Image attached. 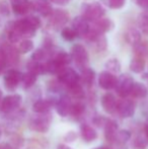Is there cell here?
<instances>
[{
    "label": "cell",
    "mask_w": 148,
    "mask_h": 149,
    "mask_svg": "<svg viewBox=\"0 0 148 149\" xmlns=\"http://www.w3.org/2000/svg\"><path fill=\"white\" fill-rule=\"evenodd\" d=\"M48 52L44 49H38L36 52H34V54L32 55V60L36 61V62L42 63V61H44L47 57Z\"/></svg>",
    "instance_id": "34"
},
{
    "label": "cell",
    "mask_w": 148,
    "mask_h": 149,
    "mask_svg": "<svg viewBox=\"0 0 148 149\" xmlns=\"http://www.w3.org/2000/svg\"><path fill=\"white\" fill-rule=\"evenodd\" d=\"M71 58L74 60L75 64L81 70L87 68V64L89 61V56L86 49L82 45H74L71 50Z\"/></svg>",
    "instance_id": "4"
},
{
    "label": "cell",
    "mask_w": 148,
    "mask_h": 149,
    "mask_svg": "<svg viewBox=\"0 0 148 149\" xmlns=\"http://www.w3.org/2000/svg\"><path fill=\"white\" fill-rule=\"evenodd\" d=\"M84 112H85V106L82 102H75V104H72L70 115H72L74 118H79V117H81Z\"/></svg>",
    "instance_id": "28"
},
{
    "label": "cell",
    "mask_w": 148,
    "mask_h": 149,
    "mask_svg": "<svg viewBox=\"0 0 148 149\" xmlns=\"http://www.w3.org/2000/svg\"><path fill=\"white\" fill-rule=\"evenodd\" d=\"M58 79L61 83L65 84L66 86H70L75 83L80 82V78L79 75L76 73V71H74L72 68H68L65 67L63 68L59 73H58Z\"/></svg>",
    "instance_id": "6"
},
{
    "label": "cell",
    "mask_w": 148,
    "mask_h": 149,
    "mask_svg": "<svg viewBox=\"0 0 148 149\" xmlns=\"http://www.w3.org/2000/svg\"><path fill=\"white\" fill-rule=\"evenodd\" d=\"M11 7L15 14L24 15L32 9V2L28 0H11Z\"/></svg>",
    "instance_id": "15"
},
{
    "label": "cell",
    "mask_w": 148,
    "mask_h": 149,
    "mask_svg": "<svg viewBox=\"0 0 148 149\" xmlns=\"http://www.w3.org/2000/svg\"><path fill=\"white\" fill-rule=\"evenodd\" d=\"M101 107H103L104 111L106 113H108V114H114L115 112H117V104H118V102H117L114 94L110 93V92L104 94L103 97H101Z\"/></svg>",
    "instance_id": "13"
},
{
    "label": "cell",
    "mask_w": 148,
    "mask_h": 149,
    "mask_svg": "<svg viewBox=\"0 0 148 149\" xmlns=\"http://www.w3.org/2000/svg\"><path fill=\"white\" fill-rule=\"evenodd\" d=\"M117 112L122 118H131L135 114V104L129 98H123L117 104Z\"/></svg>",
    "instance_id": "8"
},
{
    "label": "cell",
    "mask_w": 148,
    "mask_h": 149,
    "mask_svg": "<svg viewBox=\"0 0 148 149\" xmlns=\"http://www.w3.org/2000/svg\"><path fill=\"white\" fill-rule=\"evenodd\" d=\"M80 78V82L86 87H90L94 82L95 78V72L90 68H85L82 70L81 75L79 76Z\"/></svg>",
    "instance_id": "20"
},
{
    "label": "cell",
    "mask_w": 148,
    "mask_h": 149,
    "mask_svg": "<svg viewBox=\"0 0 148 149\" xmlns=\"http://www.w3.org/2000/svg\"><path fill=\"white\" fill-rule=\"evenodd\" d=\"M4 54L6 56V60H7V64H15L18 61V51L14 47L9 45H5L3 48Z\"/></svg>",
    "instance_id": "22"
},
{
    "label": "cell",
    "mask_w": 148,
    "mask_h": 149,
    "mask_svg": "<svg viewBox=\"0 0 148 149\" xmlns=\"http://www.w3.org/2000/svg\"><path fill=\"white\" fill-rule=\"evenodd\" d=\"M55 107H56V111H57L58 115H60L61 117L65 118L68 115H70L72 102L67 95H63L58 100V102L55 104Z\"/></svg>",
    "instance_id": "10"
},
{
    "label": "cell",
    "mask_w": 148,
    "mask_h": 149,
    "mask_svg": "<svg viewBox=\"0 0 148 149\" xmlns=\"http://www.w3.org/2000/svg\"><path fill=\"white\" fill-rule=\"evenodd\" d=\"M0 13L3 15H8L9 14V7L5 1L0 2Z\"/></svg>",
    "instance_id": "38"
},
{
    "label": "cell",
    "mask_w": 148,
    "mask_h": 149,
    "mask_svg": "<svg viewBox=\"0 0 148 149\" xmlns=\"http://www.w3.org/2000/svg\"><path fill=\"white\" fill-rule=\"evenodd\" d=\"M50 16H51V19H50L51 24L56 29H59L61 26H63L68 22V19H69L68 13L65 10H62V9L54 10Z\"/></svg>",
    "instance_id": "12"
},
{
    "label": "cell",
    "mask_w": 148,
    "mask_h": 149,
    "mask_svg": "<svg viewBox=\"0 0 148 149\" xmlns=\"http://www.w3.org/2000/svg\"><path fill=\"white\" fill-rule=\"evenodd\" d=\"M94 149H110L109 147H106V146H101V147H97Z\"/></svg>",
    "instance_id": "44"
},
{
    "label": "cell",
    "mask_w": 148,
    "mask_h": 149,
    "mask_svg": "<svg viewBox=\"0 0 148 149\" xmlns=\"http://www.w3.org/2000/svg\"><path fill=\"white\" fill-rule=\"evenodd\" d=\"M22 74L17 70H8L4 75V85L7 89L13 90L18 86L20 82H22Z\"/></svg>",
    "instance_id": "9"
},
{
    "label": "cell",
    "mask_w": 148,
    "mask_h": 149,
    "mask_svg": "<svg viewBox=\"0 0 148 149\" xmlns=\"http://www.w3.org/2000/svg\"><path fill=\"white\" fill-rule=\"evenodd\" d=\"M130 138H131V133L129 131H127V130H119L116 135V138H115V141L117 143L124 144L128 140H130Z\"/></svg>",
    "instance_id": "31"
},
{
    "label": "cell",
    "mask_w": 148,
    "mask_h": 149,
    "mask_svg": "<svg viewBox=\"0 0 148 149\" xmlns=\"http://www.w3.org/2000/svg\"><path fill=\"white\" fill-rule=\"evenodd\" d=\"M56 102L51 100H40L33 104V111L37 114H48Z\"/></svg>",
    "instance_id": "16"
},
{
    "label": "cell",
    "mask_w": 148,
    "mask_h": 149,
    "mask_svg": "<svg viewBox=\"0 0 148 149\" xmlns=\"http://www.w3.org/2000/svg\"><path fill=\"white\" fill-rule=\"evenodd\" d=\"M53 60L59 65L62 68H65L70 62H71V56L69 54L65 53V52H62V53H59L53 58Z\"/></svg>",
    "instance_id": "25"
},
{
    "label": "cell",
    "mask_w": 148,
    "mask_h": 149,
    "mask_svg": "<svg viewBox=\"0 0 148 149\" xmlns=\"http://www.w3.org/2000/svg\"><path fill=\"white\" fill-rule=\"evenodd\" d=\"M105 137L108 141L113 142L115 141V138H116V135L119 131L118 125L115 121L113 120H106L105 123Z\"/></svg>",
    "instance_id": "18"
},
{
    "label": "cell",
    "mask_w": 148,
    "mask_h": 149,
    "mask_svg": "<svg viewBox=\"0 0 148 149\" xmlns=\"http://www.w3.org/2000/svg\"><path fill=\"white\" fill-rule=\"evenodd\" d=\"M40 26H41V22L39 17L35 15L28 16L12 24V28L17 31L22 37H32Z\"/></svg>",
    "instance_id": "1"
},
{
    "label": "cell",
    "mask_w": 148,
    "mask_h": 149,
    "mask_svg": "<svg viewBox=\"0 0 148 149\" xmlns=\"http://www.w3.org/2000/svg\"><path fill=\"white\" fill-rule=\"evenodd\" d=\"M148 93V89L143 83L134 82L130 91V95L134 98H144Z\"/></svg>",
    "instance_id": "21"
},
{
    "label": "cell",
    "mask_w": 148,
    "mask_h": 149,
    "mask_svg": "<svg viewBox=\"0 0 148 149\" xmlns=\"http://www.w3.org/2000/svg\"><path fill=\"white\" fill-rule=\"evenodd\" d=\"M136 2L140 7H143V8L148 7V0H136Z\"/></svg>",
    "instance_id": "40"
},
{
    "label": "cell",
    "mask_w": 148,
    "mask_h": 149,
    "mask_svg": "<svg viewBox=\"0 0 148 149\" xmlns=\"http://www.w3.org/2000/svg\"><path fill=\"white\" fill-rule=\"evenodd\" d=\"M22 104V96L19 94H11L2 98L0 109L4 113H11L15 111Z\"/></svg>",
    "instance_id": "7"
},
{
    "label": "cell",
    "mask_w": 148,
    "mask_h": 149,
    "mask_svg": "<svg viewBox=\"0 0 148 149\" xmlns=\"http://www.w3.org/2000/svg\"><path fill=\"white\" fill-rule=\"evenodd\" d=\"M147 138L146 137H143V136H137V137L134 138L133 140V143H132V146L134 149H145L147 147V144H148V141H147Z\"/></svg>",
    "instance_id": "32"
},
{
    "label": "cell",
    "mask_w": 148,
    "mask_h": 149,
    "mask_svg": "<svg viewBox=\"0 0 148 149\" xmlns=\"http://www.w3.org/2000/svg\"><path fill=\"white\" fill-rule=\"evenodd\" d=\"M106 68L107 71L112 74L114 73H119L121 71V64L118 59H110L106 63Z\"/></svg>",
    "instance_id": "27"
},
{
    "label": "cell",
    "mask_w": 148,
    "mask_h": 149,
    "mask_svg": "<svg viewBox=\"0 0 148 149\" xmlns=\"http://www.w3.org/2000/svg\"><path fill=\"white\" fill-rule=\"evenodd\" d=\"M57 149H72L70 146L66 145V144H60L59 146L57 147Z\"/></svg>",
    "instance_id": "42"
},
{
    "label": "cell",
    "mask_w": 148,
    "mask_h": 149,
    "mask_svg": "<svg viewBox=\"0 0 148 149\" xmlns=\"http://www.w3.org/2000/svg\"><path fill=\"white\" fill-rule=\"evenodd\" d=\"M61 36L65 41H68V42H71L73 40L76 39L77 37V33L72 28H65L63 29L61 31Z\"/></svg>",
    "instance_id": "33"
},
{
    "label": "cell",
    "mask_w": 148,
    "mask_h": 149,
    "mask_svg": "<svg viewBox=\"0 0 148 149\" xmlns=\"http://www.w3.org/2000/svg\"><path fill=\"white\" fill-rule=\"evenodd\" d=\"M80 133L81 137L85 142H92L97 137V133L94 130V128L87 125V124H82L80 126Z\"/></svg>",
    "instance_id": "19"
},
{
    "label": "cell",
    "mask_w": 148,
    "mask_h": 149,
    "mask_svg": "<svg viewBox=\"0 0 148 149\" xmlns=\"http://www.w3.org/2000/svg\"><path fill=\"white\" fill-rule=\"evenodd\" d=\"M144 133H145V137L148 139V122L144 125Z\"/></svg>",
    "instance_id": "43"
},
{
    "label": "cell",
    "mask_w": 148,
    "mask_h": 149,
    "mask_svg": "<svg viewBox=\"0 0 148 149\" xmlns=\"http://www.w3.org/2000/svg\"><path fill=\"white\" fill-rule=\"evenodd\" d=\"M7 65V60H6V56L4 54L3 50L0 49V73L3 71L5 66Z\"/></svg>",
    "instance_id": "37"
},
{
    "label": "cell",
    "mask_w": 148,
    "mask_h": 149,
    "mask_svg": "<svg viewBox=\"0 0 148 149\" xmlns=\"http://www.w3.org/2000/svg\"><path fill=\"white\" fill-rule=\"evenodd\" d=\"M130 69L135 73H141L145 69V60L143 57L136 56L130 62Z\"/></svg>",
    "instance_id": "23"
},
{
    "label": "cell",
    "mask_w": 148,
    "mask_h": 149,
    "mask_svg": "<svg viewBox=\"0 0 148 149\" xmlns=\"http://www.w3.org/2000/svg\"><path fill=\"white\" fill-rule=\"evenodd\" d=\"M126 41L130 44H138L140 42V33L137 30H129L126 33Z\"/></svg>",
    "instance_id": "29"
},
{
    "label": "cell",
    "mask_w": 148,
    "mask_h": 149,
    "mask_svg": "<svg viewBox=\"0 0 148 149\" xmlns=\"http://www.w3.org/2000/svg\"><path fill=\"white\" fill-rule=\"evenodd\" d=\"M134 84L133 78L128 74L121 75L117 80V84L115 86L118 94L122 98H126L128 95H130V91Z\"/></svg>",
    "instance_id": "5"
},
{
    "label": "cell",
    "mask_w": 148,
    "mask_h": 149,
    "mask_svg": "<svg viewBox=\"0 0 148 149\" xmlns=\"http://www.w3.org/2000/svg\"><path fill=\"white\" fill-rule=\"evenodd\" d=\"M117 80H118V78L115 76V74H112L108 71H104L99 74V84L103 89L109 90L115 88L117 84Z\"/></svg>",
    "instance_id": "11"
},
{
    "label": "cell",
    "mask_w": 148,
    "mask_h": 149,
    "mask_svg": "<svg viewBox=\"0 0 148 149\" xmlns=\"http://www.w3.org/2000/svg\"><path fill=\"white\" fill-rule=\"evenodd\" d=\"M1 102H2V91L0 90V104H1Z\"/></svg>",
    "instance_id": "45"
},
{
    "label": "cell",
    "mask_w": 148,
    "mask_h": 149,
    "mask_svg": "<svg viewBox=\"0 0 148 149\" xmlns=\"http://www.w3.org/2000/svg\"><path fill=\"white\" fill-rule=\"evenodd\" d=\"M52 122V117L50 114H38V116L33 117L30 120V128L33 131L39 132V133H46L49 130L50 125Z\"/></svg>",
    "instance_id": "3"
},
{
    "label": "cell",
    "mask_w": 148,
    "mask_h": 149,
    "mask_svg": "<svg viewBox=\"0 0 148 149\" xmlns=\"http://www.w3.org/2000/svg\"><path fill=\"white\" fill-rule=\"evenodd\" d=\"M32 8L43 16H49L53 12L51 5L47 0H36L32 3Z\"/></svg>",
    "instance_id": "17"
},
{
    "label": "cell",
    "mask_w": 148,
    "mask_h": 149,
    "mask_svg": "<svg viewBox=\"0 0 148 149\" xmlns=\"http://www.w3.org/2000/svg\"><path fill=\"white\" fill-rule=\"evenodd\" d=\"M75 138H76V134L74 133V132H68L67 134H66L65 136V141H69V142H72L75 140Z\"/></svg>",
    "instance_id": "39"
},
{
    "label": "cell",
    "mask_w": 148,
    "mask_h": 149,
    "mask_svg": "<svg viewBox=\"0 0 148 149\" xmlns=\"http://www.w3.org/2000/svg\"><path fill=\"white\" fill-rule=\"evenodd\" d=\"M89 22L82 16H77L72 22V29L76 31L77 36H86L89 31Z\"/></svg>",
    "instance_id": "14"
},
{
    "label": "cell",
    "mask_w": 148,
    "mask_h": 149,
    "mask_svg": "<svg viewBox=\"0 0 148 149\" xmlns=\"http://www.w3.org/2000/svg\"><path fill=\"white\" fill-rule=\"evenodd\" d=\"M33 48H34V43H33V41L26 39L19 43V46H18V48H17V51H18V53L26 54V53H28L30 51H32Z\"/></svg>",
    "instance_id": "30"
},
{
    "label": "cell",
    "mask_w": 148,
    "mask_h": 149,
    "mask_svg": "<svg viewBox=\"0 0 148 149\" xmlns=\"http://www.w3.org/2000/svg\"><path fill=\"white\" fill-rule=\"evenodd\" d=\"M53 3L58 4V5H65V4H68L71 0H51Z\"/></svg>",
    "instance_id": "41"
},
{
    "label": "cell",
    "mask_w": 148,
    "mask_h": 149,
    "mask_svg": "<svg viewBox=\"0 0 148 149\" xmlns=\"http://www.w3.org/2000/svg\"><path fill=\"white\" fill-rule=\"evenodd\" d=\"M20 39H22L20 33L11 26V29L8 31V40L11 43H17V42H19Z\"/></svg>",
    "instance_id": "35"
},
{
    "label": "cell",
    "mask_w": 148,
    "mask_h": 149,
    "mask_svg": "<svg viewBox=\"0 0 148 149\" xmlns=\"http://www.w3.org/2000/svg\"><path fill=\"white\" fill-rule=\"evenodd\" d=\"M110 7L113 9H120L124 6L126 0H108Z\"/></svg>",
    "instance_id": "36"
},
{
    "label": "cell",
    "mask_w": 148,
    "mask_h": 149,
    "mask_svg": "<svg viewBox=\"0 0 148 149\" xmlns=\"http://www.w3.org/2000/svg\"><path fill=\"white\" fill-rule=\"evenodd\" d=\"M67 90L72 96L76 98H82L84 96V91H83L82 85L80 84V82L67 86Z\"/></svg>",
    "instance_id": "26"
},
{
    "label": "cell",
    "mask_w": 148,
    "mask_h": 149,
    "mask_svg": "<svg viewBox=\"0 0 148 149\" xmlns=\"http://www.w3.org/2000/svg\"><path fill=\"white\" fill-rule=\"evenodd\" d=\"M37 76H38V75L34 74V73H32V72H30V71H28L26 73L22 74V85H24V88L28 89V88H30V87H32L33 85L36 83Z\"/></svg>",
    "instance_id": "24"
},
{
    "label": "cell",
    "mask_w": 148,
    "mask_h": 149,
    "mask_svg": "<svg viewBox=\"0 0 148 149\" xmlns=\"http://www.w3.org/2000/svg\"><path fill=\"white\" fill-rule=\"evenodd\" d=\"M81 13L82 17H84L86 20L95 22L103 17V15L106 13V9L99 2H92V3L83 4L81 7Z\"/></svg>",
    "instance_id": "2"
}]
</instances>
